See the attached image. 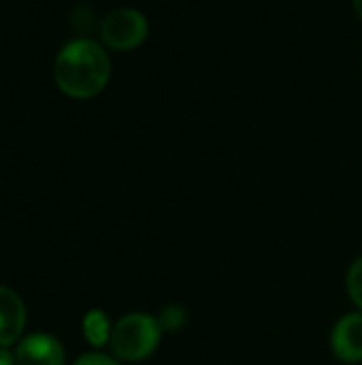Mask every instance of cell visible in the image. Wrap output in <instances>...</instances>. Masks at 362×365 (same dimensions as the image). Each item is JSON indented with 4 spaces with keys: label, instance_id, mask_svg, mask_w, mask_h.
<instances>
[{
    "label": "cell",
    "instance_id": "3957f363",
    "mask_svg": "<svg viewBox=\"0 0 362 365\" xmlns=\"http://www.w3.org/2000/svg\"><path fill=\"white\" fill-rule=\"evenodd\" d=\"M102 43L113 51H132L143 45L149 34L145 15L137 9H115L107 13L98 26Z\"/></svg>",
    "mask_w": 362,
    "mask_h": 365
},
{
    "label": "cell",
    "instance_id": "7c38bea8",
    "mask_svg": "<svg viewBox=\"0 0 362 365\" xmlns=\"http://www.w3.org/2000/svg\"><path fill=\"white\" fill-rule=\"evenodd\" d=\"M354 2V11H356V15L362 19V0H352Z\"/></svg>",
    "mask_w": 362,
    "mask_h": 365
},
{
    "label": "cell",
    "instance_id": "9c48e42d",
    "mask_svg": "<svg viewBox=\"0 0 362 365\" xmlns=\"http://www.w3.org/2000/svg\"><path fill=\"white\" fill-rule=\"evenodd\" d=\"M348 293L362 312V257L356 259L348 272Z\"/></svg>",
    "mask_w": 362,
    "mask_h": 365
},
{
    "label": "cell",
    "instance_id": "8fae6325",
    "mask_svg": "<svg viewBox=\"0 0 362 365\" xmlns=\"http://www.w3.org/2000/svg\"><path fill=\"white\" fill-rule=\"evenodd\" d=\"M0 365H17L15 364V353H11L9 349L0 346Z\"/></svg>",
    "mask_w": 362,
    "mask_h": 365
},
{
    "label": "cell",
    "instance_id": "7a4b0ae2",
    "mask_svg": "<svg viewBox=\"0 0 362 365\" xmlns=\"http://www.w3.org/2000/svg\"><path fill=\"white\" fill-rule=\"evenodd\" d=\"M162 334L164 331H162L158 319L143 314V312H132L113 325L109 344L117 359L143 361L158 349Z\"/></svg>",
    "mask_w": 362,
    "mask_h": 365
},
{
    "label": "cell",
    "instance_id": "5b68a950",
    "mask_svg": "<svg viewBox=\"0 0 362 365\" xmlns=\"http://www.w3.org/2000/svg\"><path fill=\"white\" fill-rule=\"evenodd\" d=\"M333 353L344 364H361L362 361V312L348 314L337 321L331 336Z\"/></svg>",
    "mask_w": 362,
    "mask_h": 365
},
{
    "label": "cell",
    "instance_id": "277c9868",
    "mask_svg": "<svg viewBox=\"0 0 362 365\" xmlns=\"http://www.w3.org/2000/svg\"><path fill=\"white\" fill-rule=\"evenodd\" d=\"M17 365H64V349L49 334H30L15 349Z\"/></svg>",
    "mask_w": 362,
    "mask_h": 365
},
{
    "label": "cell",
    "instance_id": "ba28073f",
    "mask_svg": "<svg viewBox=\"0 0 362 365\" xmlns=\"http://www.w3.org/2000/svg\"><path fill=\"white\" fill-rule=\"evenodd\" d=\"M186 321H188L186 310L179 308V306H169L158 317V323H160L162 331H179L186 325Z\"/></svg>",
    "mask_w": 362,
    "mask_h": 365
},
{
    "label": "cell",
    "instance_id": "52a82bcc",
    "mask_svg": "<svg viewBox=\"0 0 362 365\" xmlns=\"http://www.w3.org/2000/svg\"><path fill=\"white\" fill-rule=\"evenodd\" d=\"M111 334H113L111 321L102 310H90L83 317V336L94 349H100V346L109 344Z\"/></svg>",
    "mask_w": 362,
    "mask_h": 365
},
{
    "label": "cell",
    "instance_id": "8992f818",
    "mask_svg": "<svg viewBox=\"0 0 362 365\" xmlns=\"http://www.w3.org/2000/svg\"><path fill=\"white\" fill-rule=\"evenodd\" d=\"M26 329V306L21 297L9 289L0 287V346L9 349L15 344Z\"/></svg>",
    "mask_w": 362,
    "mask_h": 365
},
{
    "label": "cell",
    "instance_id": "30bf717a",
    "mask_svg": "<svg viewBox=\"0 0 362 365\" xmlns=\"http://www.w3.org/2000/svg\"><path fill=\"white\" fill-rule=\"evenodd\" d=\"M73 365H119L113 357L102 355V353H87L83 357H79Z\"/></svg>",
    "mask_w": 362,
    "mask_h": 365
},
{
    "label": "cell",
    "instance_id": "6da1fadb",
    "mask_svg": "<svg viewBox=\"0 0 362 365\" xmlns=\"http://www.w3.org/2000/svg\"><path fill=\"white\" fill-rule=\"evenodd\" d=\"M53 79L55 86L70 98H94L111 79V58L100 43L85 36L75 38L55 56Z\"/></svg>",
    "mask_w": 362,
    "mask_h": 365
}]
</instances>
